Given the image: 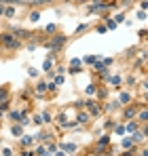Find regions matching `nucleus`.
Wrapping results in <instances>:
<instances>
[{"mask_svg": "<svg viewBox=\"0 0 148 156\" xmlns=\"http://www.w3.org/2000/svg\"><path fill=\"white\" fill-rule=\"evenodd\" d=\"M66 44V36H62V34H57V36H53L51 40L47 42V49L49 51H53V53H57V51H62V46Z\"/></svg>", "mask_w": 148, "mask_h": 156, "instance_id": "nucleus-1", "label": "nucleus"}, {"mask_svg": "<svg viewBox=\"0 0 148 156\" xmlns=\"http://www.w3.org/2000/svg\"><path fill=\"white\" fill-rule=\"evenodd\" d=\"M11 135H13V137H21V135H23V127H21L19 122H15V125L11 127Z\"/></svg>", "mask_w": 148, "mask_h": 156, "instance_id": "nucleus-2", "label": "nucleus"}, {"mask_svg": "<svg viewBox=\"0 0 148 156\" xmlns=\"http://www.w3.org/2000/svg\"><path fill=\"white\" fill-rule=\"evenodd\" d=\"M51 70H53V57H47L42 63V72H51Z\"/></svg>", "mask_w": 148, "mask_h": 156, "instance_id": "nucleus-3", "label": "nucleus"}, {"mask_svg": "<svg viewBox=\"0 0 148 156\" xmlns=\"http://www.w3.org/2000/svg\"><path fill=\"white\" fill-rule=\"evenodd\" d=\"M9 118H11L13 122H19V118H21V112H19V110H11V112H9Z\"/></svg>", "mask_w": 148, "mask_h": 156, "instance_id": "nucleus-4", "label": "nucleus"}, {"mask_svg": "<svg viewBox=\"0 0 148 156\" xmlns=\"http://www.w3.org/2000/svg\"><path fill=\"white\" fill-rule=\"evenodd\" d=\"M108 82H110L112 84V87H121V76H110V78H108Z\"/></svg>", "mask_w": 148, "mask_h": 156, "instance_id": "nucleus-5", "label": "nucleus"}, {"mask_svg": "<svg viewBox=\"0 0 148 156\" xmlns=\"http://www.w3.org/2000/svg\"><path fill=\"white\" fill-rule=\"evenodd\" d=\"M34 139H36L34 135H25L23 139H21V143H23V146H32V143H34Z\"/></svg>", "mask_w": 148, "mask_h": 156, "instance_id": "nucleus-6", "label": "nucleus"}, {"mask_svg": "<svg viewBox=\"0 0 148 156\" xmlns=\"http://www.w3.org/2000/svg\"><path fill=\"white\" fill-rule=\"evenodd\" d=\"M78 122H80V125L89 122V114H87V112H83V114H78Z\"/></svg>", "mask_w": 148, "mask_h": 156, "instance_id": "nucleus-7", "label": "nucleus"}, {"mask_svg": "<svg viewBox=\"0 0 148 156\" xmlns=\"http://www.w3.org/2000/svg\"><path fill=\"white\" fill-rule=\"evenodd\" d=\"M62 150H68V152H74L76 143H62Z\"/></svg>", "mask_w": 148, "mask_h": 156, "instance_id": "nucleus-8", "label": "nucleus"}, {"mask_svg": "<svg viewBox=\"0 0 148 156\" xmlns=\"http://www.w3.org/2000/svg\"><path fill=\"white\" fill-rule=\"evenodd\" d=\"M13 15H15V9H13V7H7V9H4V17H9V19H11Z\"/></svg>", "mask_w": 148, "mask_h": 156, "instance_id": "nucleus-9", "label": "nucleus"}, {"mask_svg": "<svg viewBox=\"0 0 148 156\" xmlns=\"http://www.w3.org/2000/svg\"><path fill=\"white\" fill-rule=\"evenodd\" d=\"M38 19H40V13H38V11H34V13H30V21H32V23H36Z\"/></svg>", "mask_w": 148, "mask_h": 156, "instance_id": "nucleus-10", "label": "nucleus"}, {"mask_svg": "<svg viewBox=\"0 0 148 156\" xmlns=\"http://www.w3.org/2000/svg\"><path fill=\"white\" fill-rule=\"evenodd\" d=\"M129 101H131V95H129V93H123V95H121V104H129Z\"/></svg>", "mask_w": 148, "mask_h": 156, "instance_id": "nucleus-11", "label": "nucleus"}, {"mask_svg": "<svg viewBox=\"0 0 148 156\" xmlns=\"http://www.w3.org/2000/svg\"><path fill=\"white\" fill-rule=\"evenodd\" d=\"M40 120H42V122H51V120H53V116L49 114V112H45V114L40 116Z\"/></svg>", "mask_w": 148, "mask_h": 156, "instance_id": "nucleus-12", "label": "nucleus"}, {"mask_svg": "<svg viewBox=\"0 0 148 156\" xmlns=\"http://www.w3.org/2000/svg\"><path fill=\"white\" fill-rule=\"evenodd\" d=\"M133 143H135L133 139H131V137H127V139H125V141H123V146H125V148H131V146H133Z\"/></svg>", "mask_w": 148, "mask_h": 156, "instance_id": "nucleus-13", "label": "nucleus"}, {"mask_svg": "<svg viewBox=\"0 0 148 156\" xmlns=\"http://www.w3.org/2000/svg\"><path fill=\"white\" fill-rule=\"evenodd\" d=\"M140 120H142V122H146V120H148V112H146V110H142V112H140Z\"/></svg>", "mask_w": 148, "mask_h": 156, "instance_id": "nucleus-14", "label": "nucleus"}, {"mask_svg": "<svg viewBox=\"0 0 148 156\" xmlns=\"http://www.w3.org/2000/svg\"><path fill=\"white\" fill-rule=\"evenodd\" d=\"M135 129H138L135 122H129V125H127V131H129V133H135Z\"/></svg>", "mask_w": 148, "mask_h": 156, "instance_id": "nucleus-15", "label": "nucleus"}, {"mask_svg": "<svg viewBox=\"0 0 148 156\" xmlns=\"http://www.w3.org/2000/svg\"><path fill=\"white\" fill-rule=\"evenodd\" d=\"M125 116H127V118H131V116H135V108H129V110L125 112Z\"/></svg>", "mask_w": 148, "mask_h": 156, "instance_id": "nucleus-16", "label": "nucleus"}, {"mask_svg": "<svg viewBox=\"0 0 148 156\" xmlns=\"http://www.w3.org/2000/svg\"><path fill=\"white\" fill-rule=\"evenodd\" d=\"M7 95H9V91H7V89H0V99L4 101V99H7Z\"/></svg>", "mask_w": 148, "mask_h": 156, "instance_id": "nucleus-17", "label": "nucleus"}, {"mask_svg": "<svg viewBox=\"0 0 148 156\" xmlns=\"http://www.w3.org/2000/svg\"><path fill=\"white\" fill-rule=\"evenodd\" d=\"M123 19H125V15H123V13H119L117 17H114V23H121V21H123Z\"/></svg>", "mask_w": 148, "mask_h": 156, "instance_id": "nucleus-18", "label": "nucleus"}, {"mask_svg": "<svg viewBox=\"0 0 148 156\" xmlns=\"http://www.w3.org/2000/svg\"><path fill=\"white\" fill-rule=\"evenodd\" d=\"M2 156H13V150H11V148H4V150H2Z\"/></svg>", "mask_w": 148, "mask_h": 156, "instance_id": "nucleus-19", "label": "nucleus"}, {"mask_svg": "<svg viewBox=\"0 0 148 156\" xmlns=\"http://www.w3.org/2000/svg\"><path fill=\"white\" fill-rule=\"evenodd\" d=\"M85 30H87V25H85V23H80L78 28H76V34H80V32H85Z\"/></svg>", "mask_w": 148, "mask_h": 156, "instance_id": "nucleus-20", "label": "nucleus"}, {"mask_svg": "<svg viewBox=\"0 0 148 156\" xmlns=\"http://www.w3.org/2000/svg\"><path fill=\"white\" fill-rule=\"evenodd\" d=\"M114 28H117V23H114V19H110L108 21V30H114Z\"/></svg>", "mask_w": 148, "mask_h": 156, "instance_id": "nucleus-21", "label": "nucleus"}, {"mask_svg": "<svg viewBox=\"0 0 148 156\" xmlns=\"http://www.w3.org/2000/svg\"><path fill=\"white\" fill-rule=\"evenodd\" d=\"M127 84H131V87H133V84H135V76H129V78H127Z\"/></svg>", "mask_w": 148, "mask_h": 156, "instance_id": "nucleus-22", "label": "nucleus"}, {"mask_svg": "<svg viewBox=\"0 0 148 156\" xmlns=\"http://www.w3.org/2000/svg\"><path fill=\"white\" fill-rule=\"evenodd\" d=\"M108 28H106V25H97V32H100V34H104V32H106Z\"/></svg>", "mask_w": 148, "mask_h": 156, "instance_id": "nucleus-23", "label": "nucleus"}, {"mask_svg": "<svg viewBox=\"0 0 148 156\" xmlns=\"http://www.w3.org/2000/svg\"><path fill=\"white\" fill-rule=\"evenodd\" d=\"M138 19H142V21L146 19V13H144V11H140V13H138Z\"/></svg>", "mask_w": 148, "mask_h": 156, "instance_id": "nucleus-24", "label": "nucleus"}, {"mask_svg": "<svg viewBox=\"0 0 148 156\" xmlns=\"http://www.w3.org/2000/svg\"><path fill=\"white\" fill-rule=\"evenodd\" d=\"M87 93L93 95V93H95V87H93V84H91V87H87Z\"/></svg>", "mask_w": 148, "mask_h": 156, "instance_id": "nucleus-25", "label": "nucleus"}, {"mask_svg": "<svg viewBox=\"0 0 148 156\" xmlns=\"http://www.w3.org/2000/svg\"><path fill=\"white\" fill-rule=\"evenodd\" d=\"M45 30H47V32H55L57 28H55V25H53V23H51V25H47V28H45Z\"/></svg>", "mask_w": 148, "mask_h": 156, "instance_id": "nucleus-26", "label": "nucleus"}, {"mask_svg": "<svg viewBox=\"0 0 148 156\" xmlns=\"http://www.w3.org/2000/svg\"><path fill=\"white\" fill-rule=\"evenodd\" d=\"M93 61H95V57H93V55L91 57H85V63H93Z\"/></svg>", "mask_w": 148, "mask_h": 156, "instance_id": "nucleus-27", "label": "nucleus"}, {"mask_svg": "<svg viewBox=\"0 0 148 156\" xmlns=\"http://www.w3.org/2000/svg\"><path fill=\"white\" fill-rule=\"evenodd\" d=\"M0 118H2V112H0Z\"/></svg>", "mask_w": 148, "mask_h": 156, "instance_id": "nucleus-28", "label": "nucleus"}, {"mask_svg": "<svg viewBox=\"0 0 148 156\" xmlns=\"http://www.w3.org/2000/svg\"><path fill=\"white\" fill-rule=\"evenodd\" d=\"M0 2H4V0H0Z\"/></svg>", "mask_w": 148, "mask_h": 156, "instance_id": "nucleus-29", "label": "nucleus"}]
</instances>
